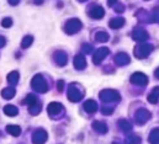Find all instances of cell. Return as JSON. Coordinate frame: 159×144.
I'll list each match as a JSON object with an SVG mask.
<instances>
[{
    "label": "cell",
    "instance_id": "1",
    "mask_svg": "<svg viewBox=\"0 0 159 144\" xmlns=\"http://www.w3.org/2000/svg\"><path fill=\"white\" fill-rule=\"evenodd\" d=\"M153 51V46L152 44H139L138 47H136L134 49V56L138 58V59H142V58H146L148 57V54Z\"/></svg>",
    "mask_w": 159,
    "mask_h": 144
},
{
    "label": "cell",
    "instance_id": "2",
    "mask_svg": "<svg viewBox=\"0 0 159 144\" xmlns=\"http://www.w3.org/2000/svg\"><path fill=\"white\" fill-rule=\"evenodd\" d=\"M100 99L104 102H112V101H119L120 94L115 90H104L100 92Z\"/></svg>",
    "mask_w": 159,
    "mask_h": 144
},
{
    "label": "cell",
    "instance_id": "3",
    "mask_svg": "<svg viewBox=\"0 0 159 144\" xmlns=\"http://www.w3.org/2000/svg\"><path fill=\"white\" fill-rule=\"evenodd\" d=\"M66 32L68 35H73V34H77L81 29V22H80L78 19H73V20H69L67 24H66Z\"/></svg>",
    "mask_w": 159,
    "mask_h": 144
},
{
    "label": "cell",
    "instance_id": "4",
    "mask_svg": "<svg viewBox=\"0 0 159 144\" xmlns=\"http://www.w3.org/2000/svg\"><path fill=\"white\" fill-rule=\"evenodd\" d=\"M32 88L35 90H37L39 92H46L47 91V84L46 81L43 80V78L41 75H36L34 79H32V83H31Z\"/></svg>",
    "mask_w": 159,
    "mask_h": 144
},
{
    "label": "cell",
    "instance_id": "5",
    "mask_svg": "<svg viewBox=\"0 0 159 144\" xmlns=\"http://www.w3.org/2000/svg\"><path fill=\"white\" fill-rule=\"evenodd\" d=\"M131 83L134 84V85L143 86V85H147L148 78H147L143 73H134V74L131 76Z\"/></svg>",
    "mask_w": 159,
    "mask_h": 144
},
{
    "label": "cell",
    "instance_id": "6",
    "mask_svg": "<svg viewBox=\"0 0 159 144\" xmlns=\"http://www.w3.org/2000/svg\"><path fill=\"white\" fill-rule=\"evenodd\" d=\"M151 118V112L148 110H144V108H141L137 111L136 113V121L138 124H144L148 119Z\"/></svg>",
    "mask_w": 159,
    "mask_h": 144
},
{
    "label": "cell",
    "instance_id": "7",
    "mask_svg": "<svg viewBox=\"0 0 159 144\" xmlns=\"http://www.w3.org/2000/svg\"><path fill=\"white\" fill-rule=\"evenodd\" d=\"M68 97H69L70 101L77 102L83 97V91L80 89H77L75 85H70V88L68 90Z\"/></svg>",
    "mask_w": 159,
    "mask_h": 144
},
{
    "label": "cell",
    "instance_id": "8",
    "mask_svg": "<svg viewBox=\"0 0 159 144\" xmlns=\"http://www.w3.org/2000/svg\"><path fill=\"white\" fill-rule=\"evenodd\" d=\"M47 141V132L43 129H37L32 136V142L35 144H43Z\"/></svg>",
    "mask_w": 159,
    "mask_h": 144
},
{
    "label": "cell",
    "instance_id": "9",
    "mask_svg": "<svg viewBox=\"0 0 159 144\" xmlns=\"http://www.w3.org/2000/svg\"><path fill=\"white\" fill-rule=\"evenodd\" d=\"M62 112H63V106L61 104H58V102L49 104V106H48V113H49V116L56 117V116L61 115Z\"/></svg>",
    "mask_w": 159,
    "mask_h": 144
},
{
    "label": "cell",
    "instance_id": "10",
    "mask_svg": "<svg viewBox=\"0 0 159 144\" xmlns=\"http://www.w3.org/2000/svg\"><path fill=\"white\" fill-rule=\"evenodd\" d=\"M109 54V48H99L96 52H95V54H94V63L95 64H99L106 56Z\"/></svg>",
    "mask_w": 159,
    "mask_h": 144
},
{
    "label": "cell",
    "instance_id": "11",
    "mask_svg": "<svg viewBox=\"0 0 159 144\" xmlns=\"http://www.w3.org/2000/svg\"><path fill=\"white\" fill-rule=\"evenodd\" d=\"M132 37H133V39H136L138 42H144L148 38V34L144 30H142V29H137V30L133 31Z\"/></svg>",
    "mask_w": 159,
    "mask_h": 144
},
{
    "label": "cell",
    "instance_id": "12",
    "mask_svg": "<svg viewBox=\"0 0 159 144\" xmlns=\"http://www.w3.org/2000/svg\"><path fill=\"white\" fill-rule=\"evenodd\" d=\"M115 62H116L117 65H126V64L129 63V57H128V54L122 52V53H119L115 57Z\"/></svg>",
    "mask_w": 159,
    "mask_h": 144
},
{
    "label": "cell",
    "instance_id": "13",
    "mask_svg": "<svg viewBox=\"0 0 159 144\" xmlns=\"http://www.w3.org/2000/svg\"><path fill=\"white\" fill-rule=\"evenodd\" d=\"M54 59L58 65H66L67 64V54L62 51H58L54 53Z\"/></svg>",
    "mask_w": 159,
    "mask_h": 144
},
{
    "label": "cell",
    "instance_id": "14",
    "mask_svg": "<svg viewBox=\"0 0 159 144\" xmlns=\"http://www.w3.org/2000/svg\"><path fill=\"white\" fill-rule=\"evenodd\" d=\"M89 15H90L93 19H101V17L105 15V11H104V9H102V7L96 6V7H94V9L89 12Z\"/></svg>",
    "mask_w": 159,
    "mask_h": 144
},
{
    "label": "cell",
    "instance_id": "15",
    "mask_svg": "<svg viewBox=\"0 0 159 144\" xmlns=\"http://www.w3.org/2000/svg\"><path fill=\"white\" fill-rule=\"evenodd\" d=\"M84 108H85L86 112L94 113V112L98 110V104H96L94 100H88V101L84 104Z\"/></svg>",
    "mask_w": 159,
    "mask_h": 144
},
{
    "label": "cell",
    "instance_id": "16",
    "mask_svg": "<svg viewBox=\"0 0 159 144\" xmlns=\"http://www.w3.org/2000/svg\"><path fill=\"white\" fill-rule=\"evenodd\" d=\"M74 65H75L77 69H84V68L86 67V61H85V58H84L81 54H78V56L75 57V59H74Z\"/></svg>",
    "mask_w": 159,
    "mask_h": 144
},
{
    "label": "cell",
    "instance_id": "17",
    "mask_svg": "<svg viewBox=\"0 0 159 144\" xmlns=\"http://www.w3.org/2000/svg\"><path fill=\"white\" fill-rule=\"evenodd\" d=\"M93 127H94V129L96 131V132H99V133H106L107 132V126L104 123V122H94V124H93Z\"/></svg>",
    "mask_w": 159,
    "mask_h": 144
},
{
    "label": "cell",
    "instance_id": "18",
    "mask_svg": "<svg viewBox=\"0 0 159 144\" xmlns=\"http://www.w3.org/2000/svg\"><path fill=\"white\" fill-rule=\"evenodd\" d=\"M149 143L151 144H158L159 143V128H154L151 134H149Z\"/></svg>",
    "mask_w": 159,
    "mask_h": 144
},
{
    "label": "cell",
    "instance_id": "19",
    "mask_svg": "<svg viewBox=\"0 0 159 144\" xmlns=\"http://www.w3.org/2000/svg\"><path fill=\"white\" fill-rule=\"evenodd\" d=\"M6 131H7V133H10V134L14 136V137H19L20 133H21V128H20L19 126H12V124L7 126V127H6Z\"/></svg>",
    "mask_w": 159,
    "mask_h": 144
},
{
    "label": "cell",
    "instance_id": "20",
    "mask_svg": "<svg viewBox=\"0 0 159 144\" xmlns=\"http://www.w3.org/2000/svg\"><path fill=\"white\" fill-rule=\"evenodd\" d=\"M110 27L111 29H120V27H122L123 25H125V20L122 19V17H119V19H114V20H111L110 21Z\"/></svg>",
    "mask_w": 159,
    "mask_h": 144
},
{
    "label": "cell",
    "instance_id": "21",
    "mask_svg": "<svg viewBox=\"0 0 159 144\" xmlns=\"http://www.w3.org/2000/svg\"><path fill=\"white\" fill-rule=\"evenodd\" d=\"M119 127L123 131V132H129L131 129H132V126H131V123L128 122V121H126V119H120L119 121Z\"/></svg>",
    "mask_w": 159,
    "mask_h": 144
},
{
    "label": "cell",
    "instance_id": "22",
    "mask_svg": "<svg viewBox=\"0 0 159 144\" xmlns=\"http://www.w3.org/2000/svg\"><path fill=\"white\" fill-rule=\"evenodd\" d=\"M4 112H5V115H7V116H16V115L19 113L17 108L15 107V106H12V105L5 106V107H4Z\"/></svg>",
    "mask_w": 159,
    "mask_h": 144
},
{
    "label": "cell",
    "instance_id": "23",
    "mask_svg": "<svg viewBox=\"0 0 159 144\" xmlns=\"http://www.w3.org/2000/svg\"><path fill=\"white\" fill-rule=\"evenodd\" d=\"M1 95H2V97H4V99L9 100V99H11V97L15 95V89H12V88L4 89V90H2V92H1Z\"/></svg>",
    "mask_w": 159,
    "mask_h": 144
},
{
    "label": "cell",
    "instance_id": "24",
    "mask_svg": "<svg viewBox=\"0 0 159 144\" xmlns=\"http://www.w3.org/2000/svg\"><path fill=\"white\" fill-rule=\"evenodd\" d=\"M7 80L10 84H16L19 81V73L17 72H11L7 75Z\"/></svg>",
    "mask_w": 159,
    "mask_h": 144
},
{
    "label": "cell",
    "instance_id": "25",
    "mask_svg": "<svg viewBox=\"0 0 159 144\" xmlns=\"http://www.w3.org/2000/svg\"><path fill=\"white\" fill-rule=\"evenodd\" d=\"M95 38L98 41H100V42H106V41H109V35L106 32H104V31H100V32L96 34Z\"/></svg>",
    "mask_w": 159,
    "mask_h": 144
},
{
    "label": "cell",
    "instance_id": "26",
    "mask_svg": "<svg viewBox=\"0 0 159 144\" xmlns=\"http://www.w3.org/2000/svg\"><path fill=\"white\" fill-rule=\"evenodd\" d=\"M36 102H37V100H36V96H34V95H29V96H27V99L25 100V104H26V105H29L30 107L35 106V105H36Z\"/></svg>",
    "mask_w": 159,
    "mask_h": 144
},
{
    "label": "cell",
    "instance_id": "27",
    "mask_svg": "<svg viewBox=\"0 0 159 144\" xmlns=\"http://www.w3.org/2000/svg\"><path fill=\"white\" fill-rule=\"evenodd\" d=\"M32 41H34V38L31 36H27L24 38V41H22V43H21V46H22V48H27V47H30L31 46V43H32Z\"/></svg>",
    "mask_w": 159,
    "mask_h": 144
},
{
    "label": "cell",
    "instance_id": "28",
    "mask_svg": "<svg viewBox=\"0 0 159 144\" xmlns=\"http://www.w3.org/2000/svg\"><path fill=\"white\" fill-rule=\"evenodd\" d=\"M159 100V96L157 94H154V92H152L149 96H148V101L151 102V104H157Z\"/></svg>",
    "mask_w": 159,
    "mask_h": 144
},
{
    "label": "cell",
    "instance_id": "29",
    "mask_svg": "<svg viewBox=\"0 0 159 144\" xmlns=\"http://www.w3.org/2000/svg\"><path fill=\"white\" fill-rule=\"evenodd\" d=\"M141 139L138 137H129L127 141H126V144H139Z\"/></svg>",
    "mask_w": 159,
    "mask_h": 144
},
{
    "label": "cell",
    "instance_id": "30",
    "mask_svg": "<svg viewBox=\"0 0 159 144\" xmlns=\"http://www.w3.org/2000/svg\"><path fill=\"white\" fill-rule=\"evenodd\" d=\"M151 20H152V21H154V22H159V9H156V10L152 12Z\"/></svg>",
    "mask_w": 159,
    "mask_h": 144
},
{
    "label": "cell",
    "instance_id": "31",
    "mask_svg": "<svg viewBox=\"0 0 159 144\" xmlns=\"http://www.w3.org/2000/svg\"><path fill=\"white\" fill-rule=\"evenodd\" d=\"M1 25L4 26V27H10L11 25H12V21H11V19H4V21L1 22Z\"/></svg>",
    "mask_w": 159,
    "mask_h": 144
},
{
    "label": "cell",
    "instance_id": "32",
    "mask_svg": "<svg viewBox=\"0 0 159 144\" xmlns=\"http://www.w3.org/2000/svg\"><path fill=\"white\" fill-rule=\"evenodd\" d=\"M101 112H102L104 115H110V113H112V112H114V108H111V107H102Z\"/></svg>",
    "mask_w": 159,
    "mask_h": 144
},
{
    "label": "cell",
    "instance_id": "33",
    "mask_svg": "<svg viewBox=\"0 0 159 144\" xmlns=\"http://www.w3.org/2000/svg\"><path fill=\"white\" fill-rule=\"evenodd\" d=\"M83 48H85L84 51H85L86 53H90V52H91V46H88V44H84V46H83Z\"/></svg>",
    "mask_w": 159,
    "mask_h": 144
},
{
    "label": "cell",
    "instance_id": "34",
    "mask_svg": "<svg viewBox=\"0 0 159 144\" xmlns=\"http://www.w3.org/2000/svg\"><path fill=\"white\" fill-rule=\"evenodd\" d=\"M4 46H5V38L0 36V48H1V47H4Z\"/></svg>",
    "mask_w": 159,
    "mask_h": 144
},
{
    "label": "cell",
    "instance_id": "35",
    "mask_svg": "<svg viewBox=\"0 0 159 144\" xmlns=\"http://www.w3.org/2000/svg\"><path fill=\"white\" fill-rule=\"evenodd\" d=\"M63 85H64V83H63V81H59V83H58V90H59V91H62V90H63V89H62V88H63Z\"/></svg>",
    "mask_w": 159,
    "mask_h": 144
},
{
    "label": "cell",
    "instance_id": "36",
    "mask_svg": "<svg viewBox=\"0 0 159 144\" xmlns=\"http://www.w3.org/2000/svg\"><path fill=\"white\" fill-rule=\"evenodd\" d=\"M115 2H116V0H109V5H110V6H112Z\"/></svg>",
    "mask_w": 159,
    "mask_h": 144
},
{
    "label": "cell",
    "instance_id": "37",
    "mask_svg": "<svg viewBox=\"0 0 159 144\" xmlns=\"http://www.w3.org/2000/svg\"><path fill=\"white\" fill-rule=\"evenodd\" d=\"M154 74H156V76H157V78L159 79V68L157 69V70H156V73H154Z\"/></svg>",
    "mask_w": 159,
    "mask_h": 144
},
{
    "label": "cell",
    "instance_id": "38",
    "mask_svg": "<svg viewBox=\"0 0 159 144\" xmlns=\"http://www.w3.org/2000/svg\"><path fill=\"white\" fill-rule=\"evenodd\" d=\"M80 1H84V0H80Z\"/></svg>",
    "mask_w": 159,
    "mask_h": 144
},
{
    "label": "cell",
    "instance_id": "39",
    "mask_svg": "<svg viewBox=\"0 0 159 144\" xmlns=\"http://www.w3.org/2000/svg\"><path fill=\"white\" fill-rule=\"evenodd\" d=\"M114 144H117V143H114Z\"/></svg>",
    "mask_w": 159,
    "mask_h": 144
}]
</instances>
